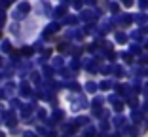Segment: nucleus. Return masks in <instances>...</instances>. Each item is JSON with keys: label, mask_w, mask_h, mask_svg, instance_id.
<instances>
[{"label": "nucleus", "mask_w": 148, "mask_h": 137, "mask_svg": "<svg viewBox=\"0 0 148 137\" xmlns=\"http://www.w3.org/2000/svg\"><path fill=\"white\" fill-rule=\"evenodd\" d=\"M123 122H125V118H122V116H116V126H118V128H125V124H123Z\"/></svg>", "instance_id": "1"}, {"label": "nucleus", "mask_w": 148, "mask_h": 137, "mask_svg": "<svg viewBox=\"0 0 148 137\" xmlns=\"http://www.w3.org/2000/svg\"><path fill=\"white\" fill-rule=\"evenodd\" d=\"M55 29H59V25H57V23H55V25H49L48 29H46V32H55Z\"/></svg>", "instance_id": "2"}, {"label": "nucleus", "mask_w": 148, "mask_h": 137, "mask_svg": "<svg viewBox=\"0 0 148 137\" xmlns=\"http://www.w3.org/2000/svg\"><path fill=\"white\" fill-rule=\"evenodd\" d=\"M19 10H21V12H29L31 6H29V4H19Z\"/></svg>", "instance_id": "3"}, {"label": "nucleus", "mask_w": 148, "mask_h": 137, "mask_svg": "<svg viewBox=\"0 0 148 137\" xmlns=\"http://www.w3.org/2000/svg\"><path fill=\"white\" fill-rule=\"evenodd\" d=\"M86 88H87V92H95V84H93V82H89Z\"/></svg>", "instance_id": "4"}, {"label": "nucleus", "mask_w": 148, "mask_h": 137, "mask_svg": "<svg viewBox=\"0 0 148 137\" xmlns=\"http://www.w3.org/2000/svg\"><path fill=\"white\" fill-rule=\"evenodd\" d=\"M86 135L87 137H89V135H95V129H93V128H87L86 129Z\"/></svg>", "instance_id": "5"}, {"label": "nucleus", "mask_w": 148, "mask_h": 137, "mask_svg": "<svg viewBox=\"0 0 148 137\" xmlns=\"http://www.w3.org/2000/svg\"><path fill=\"white\" fill-rule=\"evenodd\" d=\"M2 50H4V52H8V50H10V44H8V42H2Z\"/></svg>", "instance_id": "6"}, {"label": "nucleus", "mask_w": 148, "mask_h": 137, "mask_svg": "<svg viewBox=\"0 0 148 137\" xmlns=\"http://www.w3.org/2000/svg\"><path fill=\"white\" fill-rule=\"evenodd\" d=\"M116 38H118V40H120V42H123V40H125V36H123V34H122V32H118V36H116Z\"/></svg>", "instance_id": "7"}, {"label": "nucleus", "mask_w": 148, "mask_h": 137, "mask_svg": "<svg viewBox=\"0 0 148 137\" xmlns=\"http://www.w3.org/2000/svg\"><path fill=\"white\" fill-rule=\"evenodd\" d=\"M0 67H2V57H0Z\"/></svg>", "instance_id": "8"}, {"label": "nucleus", "mask_w": 148, "mask_h": 137, "mask_svg": "<svg viewBox=\"0 0 148 137\" xmlns=\"http://www.w3.org/2000/svg\"><path fill=\"white\" fill-rule=\"evenodd\" d=\"M0 137H4V133H2V131H0Z\"/></svg>", "instance_id": "9"}]
</instances>
